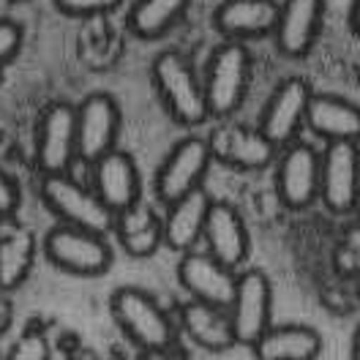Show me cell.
Segmentation results:
<instances>
[{"mask_svg": "<svg viewBox=\"0 0 360 360\" xmlns=\"http://www.w3.org/2000/svg\"><path fill=\"white\" fill-rule=\"evenodd\" d=\"M112 316L120 330L134 341L142 352L148 349H172L175 330L167 311L158 306L150 292L139 287H120L112 295Z\"/></svg>", "mask_w": 360, "mask_h": 360, "instance_id": "6da1fadb", "label": "cell"}, {"mask_svg": "<svg viewBox=\"0 0 360 360\" xmlns=\"http://www.w3.org/2000/svg\"><path fill=\"white\" fill-rule=\"evenodd\" d=\"M153 82L161 104L180 126H200L210 117L202 79H197L194 68L178 52H161L153 60Z\"/></svg>", "mask_w": 360, "mask_h": 360, "instance_id": "7a4b0ae2", "label": "cell"}, {"mask_svg": "<svg viewBox=\"0 0 360 360\" xmlns=\"http://www.w3.org/2000/svg\"><path fill=\"white\" fill-rule=\"evenodd\" d=\"M248 77H251V55L246 44L224 41L213 52L202 82L207 112L216 117L238 112L246 98Z\"/></svg>", "mask_w": 360, "mask_h": 360, "instance_id": "3957f363", "label": "cell"}, {"mask_svg": "<svg viewBox=\"0 0 360 360\" xmlns=\"http://www.w3.org/2000/svg\"><path fill=\"white\" fill-rule=\"evenodd\" d=\"M41 200L68 226H79V229L98 232V235H107L115 226V216L96 197V191L79 186L68 175H44Z\"/></svg>", "mask_w": 360, "mask_h": 360, "instance_id": "277c9868", "label": "cell"}, {"mask_svg": "<svg viewBox=\"0 0 360 360\" xmlns=\"http://www.w3.org/2000/svg\"><path fill=\"white\" fill-rule=\"evenodd\" d=\"M44 254L55 268L74 276H98L112 265V248L104 235L79 226H52L44 238Z\"/></svg>", "mask_w": 360, "mask_h": 360, "instance_id": "5b68a950", "label": "cell"}, {"mask_svg": "<svg viewBox=\"0 0 360 360\" xmlns=\"http://www.w3.org/2000/svg\"><path fill=\"white\" fill-rule=\"evenodd\" d=\"M213 161V148L202 136H186L167 153L156 172V194L164 205L183 200L202 188V180Z\"/></svg>", "mask_w": 360, "mask_h": 360, "instance_id": "8992f818", "label": "cell"}, {"mask_svg": "<svg viewBox=\"0 0 360 360\" xmlns=\"http://www.w3.org/2000/svg\"><path fill=\"white\" fill-rule=\"evenodd\" d=\"M319 200L330 213H352L360 202V150L355 142H328L319 156Z\"/></svg>", "mask_w": 360, "mask_h": 360, "instance_id": "52a82bcc", "label": "cell"}, {"mask_svg": "<svg viewBox=\"0 0 360 360\" xmlns=\"http://www.w3.org/2000/svg\"><path fill=\"white\" fill-rule=\"evenodd\" d=\"M77 158V107L49 104L36 129V164L41 175H68Z\"/></svg>", "mask_w": 360, "mask_h": 360, "instance_id": "ba28073f", "label": "cell"}, {"mask_svg": "<svg viewBox=\"0 0 360 360\" xmlns=\"http://www.w3.org/2000/svg\"><path fill=\"white\" fill-rule=\"evenodd\" d=\"M229 322L238 344L254 347L262 333L270 328V311H273V292L265 273L246 270L238 276L235 297L229 303Z\"/></svg>", "mask_w": 360, "mask_h": 360, "instance_id": "9c48e42d", "label": "cell"}, {"mask_svg": "<svg viewBox=\"0 0 360 360\" xmlns=\"http://www.w3.org/2000/svg\"><path fill=\"white\" fill-rule=\"evenodd\" d=\"M311 88L300 77H287L270 93L268 104L259 117V131L268 136L276 148H287L297 139V131L306 126V112L311 101Z\"/></svg>", "mask_w": 360, "mask_h": 360, "instance_id": "30bf717a", "label": "cell"}, {"mask_svg": "<svg viewBox=\"0 0 360 360\" xmlns=\"http://www.w3.org/2000/svg\"><path fill=\"white\" fill-rule=\"evenodd\" d=\"M120 134V110L112 96L93 93L77 107V158L96 164L112 153Z\"/></svg>", "mask_w": 360, "mask_h": 360, "instance_id": "8fae6325", "label": "cell"}, {"mask_svg": "<svg viewBox=\"0 0 360 360\" xmlns=\"http://www.w3.org/2000/svg\"><path fill=\"white\" fill-rule=\"evenodd\" d=\"M276 188L290 210H303L319 197V153L311 145L295 139L284 148L276 169Z\"/></svg>", "mask_w": 360, "mask_h": 360, "instance_id": "7c38bea8", "label": "cell"}, {"mask_svg": "<svg viewBox=\"0 0 360 360\" xmlns=\"http://www.w3.org/2000/svg\"><path fill=\"white\" fill-rule=\"evenodd\" d=\"M178 281L180 287L191 295V300H200V303L216 306V309H229V303L235 297L238 276H235V270L221 265L210 254L188 251L178 262Z\"/></svg>", "mask_w": 360, "mask_h": 360, "instance_id": "4fadbf2b", "label": "cell"}, {"mask_svg": "<svg viewBox=\"0 0 360 360\" xmlns=\"http://www.w3.org/2000/svg\"><path fill=\"white\" fill-rule=\"evenodd\" d=\"M93 191L112 216L134 207L142 200V183L134 158L117 148L98 158L93 164Z\"/></svg>", "mask_w": 360, "mask_h": 360, "instance_id": "5bb4252c", "label": "cell"}, {"mask_svg": "<svg viewBox=\"0 0 360 360\" xmlns=\"http://www.w3.org/2000/svg\"><path fill=\"white\" fill-rule=\"evenodd\" d=\"M322 11L325 0H284L273 27L278 52L287 58L309 55L322 27Z\"/></svg>", "mask_w": 360, "mask_h": 360, "instance_id": "9a60e30c", "label": "cell"}, {"mask_svg": "<svg viewBox=\"0 0 360 360\" xmlns=\"http://www.w3.org/2000/svg\"><path fill=\"white\" fill-rule=\"evenodd\" d=\"M207 254L229 270L240 268L248 257V229L229 202H213L202 232Z\"/></svg>", "mask_w": 360, "mask_h": 360, "instance_id": "2e32d148", "label": "cell"}, {"mask_svg": "<svg viewBox=\"0 0 360 360\" xmlns=\"http://www.w3.org/2000/svg\"><path fill=\"white\" fill-rule=\"evenodd\" d=\"M278 6L276 0H224L216 14L213 25L226 41H248L270 36L276 27Z\"/></svg>", "mask_w": 360, "mask_h": 360, "instance_id": "e0dca14e", "label": "cell"}, {"mask_svg": "<svg viewBox=\"0 0 360 360\" xmlns=\"http://www.w3.org/2000/svg\"><path fill=\"white\" fill-rule=\"evenodd\" d=\"M306 126L325 142H355L360 139V107L330 93H314L309 101Z\"/></svg>", "mask_w": 360, "mask_h": 360, "instance_id": "ac0fdd59", "label": "cell"}, {"mask_svg": "<svg viewBox=\"0 0 360 360\" xmlns=\"http://www.w3.org/2000/svg\"><path fill=\"white\" fill-rule=\"evenodd\" d=\"M210 205H213V200L207 197L205 188H197L178 202L167 205V216L161 219L164 221V243L172 251L188 254L202 238Z\"/></svg>", "mask_w": 360, "mask_h": 360, "instance_id": "d6986e66", "label": "cell"}, {"mask_svg": "<svg viewBox=\"0 0 360 360\" xmlns=\"http://www.w3.org/2000/svg\"><path fill=\"white\" fill-rule=\"evenodd\" d=\"M213 153L219 150V156L226 164H232L235 169L243 172H259L268 169L276 161V145L259 129H246V126H229L216 136V142H210Z\"/></svg>", "mask_w": 360, "mask_h": 360, "instance_id": "ffe728a7", "label": "cell"}, {"mask_svg": "<svg viewBox=\"0 0 360 360\" xmlns=\"http://www.w3.org/2000/svg\"><path fill=\"white\" fill-rule=\"evenodd\" d=\"M112 229L117 232V240H120L123 251L129 257H136V259L153 257L158 246L164 243V221L156 210L142 200L134 207L117 213Z\"/></svg>", "mask_w": 360, "mask_h": 360, "instance_id": "44dd1931", "label": "cell"}, {"mask_svg": "<svg viewBox=\"0 0 360 360\" xmlns=\"http://www.w3.org/2000/svg\"><path fill=\"white\" fill-rule=\"evenodd\" d=\"M180 325L197 347L210 349V352H224L232 344H238L226 309H216V306H207L200 300H188L180 306Z\"/></svg>", "mask_w": 360, "mask_h": 360, "instance_id": "7402d4cb", "label": "cell"}, {"mask_svg": "<svg viewBox=\"0 0 360 360\" xmlns=\"http://www.w3.org/2000/svg\"><path fill=\"white\" fill-rule=\"evenodd\" d=\"M322 352V336L309 325H270L254 344L257 360H314Z\"/></svg>", "mask_w": 360, "mask_h": 360, "instance_id": "603a6c76", "label": "cell"}, {"mask_svg": "<svg viewBox=\"0 0 360 360\" xmlns=\"http://www.w3.org/2000/svg\"><path fill=\"white\" fill-rule=\"evenodd\" d=\"M36 259V238L25 226H8L0 232V290L11 292L22 287L33 270Z\"/></svg>", "mask_w": 360, "mask_h": 360, "instance_id": "cb8c5ba5", "label": "cell"}, {"mask_svg": "<svg viewBox=\"0 0 360 360\" xmlns=\"http://www.w3.org/2000/svg\"><path fill=\"white\" fill-rule=\"evenodd\" d=\"M188 3L191 0H136L129 11V27L145 41L161 39L180 22Z\"/></svg>", "mask_w": 360, "mask_h": 360, "instance_id": "d4e9b609", "label": "cell"}, {"mask_svg": "<svg viewBox=\"0 0 360 360\" xmlns=\"http://www.w3.org/2000/svg\"><path fill=\"white\" fill-rule=\"evenodd\" d=\"M6 360H52V349L44 333L39 330H25L22 336L14 341V347L8 349Z\"/></svg>", "mask_w": 360, "mask_h": 360, "instance_id": "484cf974", "label": "cell"}, {"mask_svg": "<svg viewBox=\"0 0 360 360\" xmlns=\"http://www.w3.org/2000/svg\"><path fill=\"white\" fill-rule=\"evenodd\" d=\"M120 0H55V6L66 17H98L117 8Z\"/></svg>", "mask_w": 360, "mask_h": 360, "instance_id": "4316f807", "label": "cell"}, {"mask_svg": "<svg viewBox=\"0 0 360 360\" xmlns=\"http://www.w3.org/2000/svg\"><path fill=\"white\" fill-rule=\"evenodd\" d=\"M22 46V27L14 20H0V68L8 66Z\"/></svg>", "mask_w": 360, "mask_h": 360, "instance_id": "83f0119b", "label": "cell"}, {"mask_svg": "<svg viewBox=\"0 0 360 360\" xmlns=\"http://www.w3.org/2000/svg\"><path fill=\"white\" fill-rule=\"evenodd\" d=\"M20 207V186L6 169H0V219H11Z\"/></svg>", "mask_w": 360, "mask_h": 360, "instance_id": "f1b7e54d", "label": "cell"}, {"mask_svg": "<svg viewBox=\"0 0 360 360\" xmlns=\"http://www.w3.org/2000/svg\"><path fill=\"white\" fill-rule=\"evenodd\" d=\"M139 360H180L172 349H148V352H142Z\"/></svg>", "mask_w": 360, "mask_h": 360, "instance_id": "f546056e", "label": "cell"}, {"mask_svg": "<svg viewBox=\"0 0 360 360\" xmlns=\"http://www.w3.org/2000/svg\"><path fill=\"white\" fill-rule=\"evenodd\" d=\"M352 30L360 36V0L352 3Z\"/></svg>", "mask_w": 360, "mask_h": 360, "instance_id": "4dcf8cb0", "label": "cell"}, {"mask_svg": "<svg viewBox=\"0 0 360 360\" xmlns=\"http://www.w3.org/2000/svg\"><path fill=\"white\" fill-rule=\"evenodd\" d=\"M349 360H360V328L355 330V338H352V352H349Z\"/></svg>", "mask_w": 360, "mask_h": 360, "instance_id": "1f68e13d", "label": "cell"}, {"mask_svg": "<svg viewBox=\"0 0 360 360\" xmlns=\"http://www.w3.org/2000/svg\"><path fill=\"white\" fill-rule=\"evenodd\" d=\"M355 292H358V297H360V270L355 273Z\"/></svg>", "mask_w": 360, "mask_h": 360, "instance_id": "d6a6232c", "label": "cell"}]
</instances>
